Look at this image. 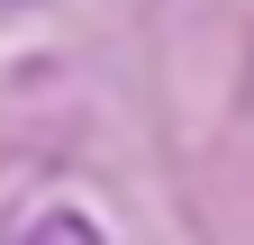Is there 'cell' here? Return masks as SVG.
Segmentation results:
<instances>
[{
    "instance_id": "6da1fadb",
    "label": "cell",
    "mask_w": 254,
    "mask_h": 245,
    "mask_svg": "<svg viewBox=\"0 0 254 245\" xmlns=\"http://www.w3.org/2000/svg\"><path fill=\"white\" fill-rule=\"evenodd\" d=\"M18 245H109V236L91 227L82 209H37V218L18 227Z\"/></svg>"
}]
</instances>
